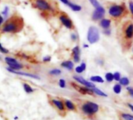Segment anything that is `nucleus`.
Returning a JSON list of instances; mask_svg holds the SVG:
<instances>
[{"label":"nucleus","instance_id":"10","mask_svg":"<svg viewBox=\"0 0 133 120\" xmlns=\"http://www.w3.org/2000/svg\"><path fill=\"white\" fill-rule=\"evenodd\" d=\"M50 102H51V106L54 108H55L60 113H63L65 115V113L67 110L65 107V104H64L63 100H61V99H56V98H52L50 99Z\"/></svg>","mask_w":133,"mask_h":120},{"label":"nucleus","instance_id":"11","mask_svg":"<svg viewBox=\"0 0 133 120\" xmlns=\"http://www.w3.org/2000/svg\"><path fill=\"white\" fill-rule=\"evenodd\" d=\"M72 78L74 79V81H75L76 83H78V84H79V85H83V86H86V87H88V88H95V87H96V85H95L94 83H93V82H91V81H90L85 79V78H84L83 77H82V76H79V75H74V76L72 77Z\"/></svg>","mask_w":133,"mask_h":120},{"label":"nucleus","instance_id":"8","mask_svg":"<svg viewBox=\"0 0 133 120\" xmlns=\"http://www.w3.org/2000/svg\"><path fill=\"white\" fill-rule=\"evenodd\" d=\"M71 85L72 86V88L77 91L79 94L83 95H90V96H96L92 90V88H88V87H86V86H83V85H81L76 82H71L70 83Z\"/></svg>","mask_w":133,"mask_h":120},{"label":"nucleus","instance_id":"24","mask_svg":"<svg viewBox=\"0 0 133 120\" xmlns=\"http://www.w3.org/2000/svg\"><path fill=\"white\" fill-rule=\"evenodd\" d=\"M118 83L124 87H127L130 85V79L128 77H122V78L120 79V81H118Z\"/></svg>","mask_w":133,"mask_h":120},{"label":"nucleus","instance_id":"2","mask_svg":"<svg viewBox=\"0 0 133 120\" xmlns=\"http://www.w3.org/2000/svg\"><path fill=\"white\" fill-rule=\"evenodd\" d=\"M23 27V19L20 16L14 14L4 22L1 28V32L2 33H17L20 32Z\"/></svg>","mask_w":133,"mask_h":120},{"label":"nucleus","instance_id":"42","mask_svg":"<svg viewBox=\"0 0 133 120\" xmlns=\"http://www.w3.org/2000/svg\"><path fill=\"white\" fill-rule=\"evenodd\" d=\"M61 2H62L64 5H68V4L69 3V2H70V0H59Z\"/></svg>","mask_w":133,"mask_h":120},{"label":"nucleus","instance_id":"26","mask_svg":"<svg viewBox=\"0 0 133 120\" xmlns=\"http://www.w3.org/2000/svg\"><path fill=\"white\" fill-rule=\"evenodd\" d=\"M122 86L118 82L114 85V86H113L114 93H115L116 95H119L122 93Z\"/></svg>","mask_w":133,"mask_h":120},{"label":"nucleus","instance_id":"23","mask_svg":"<svg viewBox=\"0 0 133 120\" xmlns=\"http://www.w3.org/2000/svg\"><path fill=\"white\" fill-rule=\"evenodd\" d=\"M62 74V71L59 68H53L48 71V74L52 77H58V76H60Z\"/></svg>","mask_w":133,"mask_h":120},{"label":"nucleus","instance_id":"15","mask_svg":"<svg viewBox=\"0 0 133 120\" xmlns=\"http://www.w3.org/2000/svg\"><path fill=\"white\" fill-rule=\"evenodd\" d=\"M111 23H112V19L111 18H103L101 20L99 21V26L102 29L111 28Z\"/></svg>","mask_w":133,"mask_h":120},{"label":"nucleus","instance_id":"31","mask_svg":"<svg viewBox=\"0 0 133 120\" xmlns=\"http://www.w3.org/2000/svg\"><path fill=\"white\" fill-rule=\"evenodd\" d=\"M113 74H114V81H115L116 82H118L120 81V79L122 78L121 73L118 71H116V72L113 73Z\"/></svg>","mask_w":133,"mask_h":120},{"label":"nucleus","instance_id":"17","mask_svg":"<svg viewBox=\"0 0 133 120\" xmlns=\"http://www.w3.org/2000/svg\"><path fill=\"white\" fill-rule=\"evenodd\" d=\"M88 1L93 5V7L94 8V9H96V10H97V11H99V12H102L104 14L106 13L105 9L101 5V3L98 2V0H88Z\"/></svg>","mask_w":133,"mask_h":120},{"label":"nucleus","instance_id":"36","mask_svg":"<svg viewBox=\"0 0 133 120\" xmlns=\"http://www.w3.org/2000/svg\"><path fill=\"white\" fill-rule=\"evenodd\" d=\"M102 33H103L104 35H105V36H110L111 35V33H112V31H111V29L109 28V29H103Z\"/></svg>","mask_w":133,"mask_h":120},{"label":"nucleus","instance_id":"41","mask_svg":"<svg viewBox=\"0 0 133 120\" xmlns=\"http://www.w3.org/2000/svg\"><path fill=\"white\" fill-rule=\"evenodd\" d=\"M126 106H128V108L132 111V112H133V105L132 104V103H129V102H127L126 103Z\"/></svg>","mask_w":133,"mask_h":120},{"label":"nucleus","instance_id":"9","mask_svg":"<svg viewBox=\"0 0 133 120\" xmlns=\"http://www.w3.org/2000/svg\"><path fill=\"white\" fill-rule=\"evenodd\" d=\"M5 61L6 64L8 65V68L13 71H19L23 69V65L20 64L16 58L12 57H5Z\"/></svg>","mask_w":133,"mask_h":120},{"label":"nucleus","instance_id":"28","mask_svg":"<svg viewBox=\"0 0 133 120\" xmlns=\"http://www.w3.org/2000/svg\"><path fill=\"white\" fill-rule=\"evenodd\" d=\"M1 14H2V16H3L4 19H6L8 17L9 14V7L5 5L4 7V9H3V10L1 12Z\"/></svg>","mask_w":133,"mask_h":120},{"label":"nucleus","instance_id":"37","mask_svg":"<svg viewBox=\"0 0 133 120\" xmlns=\"http://www.w3.org/2000/svg\"><path fill=\"white\" fill-rule=\"evenodd\" d=\"M126 88V91H127V92H128V94L132 97V98H133V87H132V86H127V87H125Z\"/></svg>","mask_w":133,"mask_h":120},{"label":"nucleus","instance_id":"1","mask_svg":"<svg viewBox=\"0 0 133 120\" xmlns=\"http://www.w3.org/2000/svg\"><path fill=\"white\" fill-rule=\"evenodd\" d=\"M118 39L124 53L132 50L133 45V22L127 20L122 23L118 30Z\"/></svg>","mask_w":133,"mask_h":120},{"label":"nucleus","instance_id":"44","mask_svg":"<svg viewBox=\"0 0 133 120\" xmlns=\"http://www.w3.org/2000/svg\"><path fill=\"white\" fill-rule=\"evenodd\" d=\"M16 119H18V117H17V116H16V117H15V120H16Z\"/></svg>","mask_w":133,"mask_h":120},{"label":"nucleus","instance_id":"39","mask_svg":"<svg viewBox=\"0 0 133 120\" xmlns=\"http://www.w3.org/2000/svg\"><path fill=\"white\" fill-rule=\"evenodd\" d=\"M4 18H3V16H2V14H1V12H0V29H1V28H2V25H3V23H4Z\"/></svg>","mask_w":133,"mask_h":120},{"label":"nucleus","instance_id":"25","mask_svg":"<svg viewBox=\"0 0 133 120\" xmlns=\"http://www.w3.org/2000/svg\"><path fill=\"white\" fill-rule=\"evenodd\" d=\"M23 88L24 92L26 94H31V93H33L34 92V89L27 83H23Z\"/></svg>","mask_w":133,"mask_h":120},{"label":"nucleus","instance_id":"29","mask_svg":"<svg viewBox=\"0 0 133 120\" xmlns=\"http://www.w3.org/2000/svg\"><path fill=\"white\" fill-rule=\"evenodd\" d=\"M95 63H96L97 65H99V66H101V67H103V66H104L105 61H104V58H102V57H97V58L95 59Z\"/></svg>","mask_w":133,"mask_h":120},{"label":"nucleus","instance_id":"7","mask_svg":"<svg viewBox=\"0 0 133 120\" xmlns=\"http://www.w3.org/2000/svg\"><path fill=\"white\" fill-rule=\"evenodd\" d=\"M58 19L60 22L62 24L63 26H65L66 29L69 30H73L75 29V25L72 20V19L64 12H61L58 14Z\"/></svg>","mask_w":133,"mask_h":120},{"label":"nucleus","instance_id":"34","mask_svg":"<svg viewBox=\"0 0 133 120\" xmlns=\"http://www.w3.org/2000/svg\"><path fill=\"white\" fill-rule=\"evenodd\" d=\"M0 52H1L2 54H7L9 53V50L7 48L4 47L2 46L1 41H0Z\"/></svg>","mask_w":133,"mask_h":120},{"label":"nucleus","instance_id":"40","mask_svg":"<svg viewBox=\"0 0 133 120\" xmlns=\"http://www.w3.org/2000/svg\"><path fill=\"white\" fill-rule=\"evenodd\" d=\"M79 65H80V66L82 67V68L83 69V71H85L87 70V64H86V63H85L84 61L81 62Z\"/></svg>","mask_w":133,"mask_h":120},{"label":"nucleus","instance_id":"3","mask_svg":"<svg viewBox=\"0 0 133 120\" xmlns=\"http://www.w3.org/2000/svg\"><path fill=\"white\" fill-rule=\"evenodd\" d=\"M108 12L110 18L115 21H121L129 14V9L125 2H111L108 5Z\"/></svg>","mask_w":133,"mask_h":120},{"label":"nucleus","instance_id":"12","mask_svg":"<svg viewBox=\"0 0 133 120\" xmlns=\"http://www.w3.org/2000/svg\"><path fill=\"white\" fill-rule=\"evenodd\" d=\"M71 56H72V61L74 63L78 64V63H79L81 61V49H80L79 45L75 46L72 49Z\"/></svg>","mask_w":133,"mask_h":120},{"label":"nucleus","instance_id":"32","mask_svg":"<svg viewBox=\"0 0 133 120\" xmlns=\"http://www.w3.org/2000/svg\"><path fill=\"white\" fill-rule=\"evenodd\" d=\"M70 39L72 42H77L79 40V36L76 33H72L70 34Z\"/></svg>","mask_w":133,"mask_h":120},{"label":"nucleus","instance_id":"22","mask_svg":"<svg viewBox=\"0 0 133 120\" xmlns=\"http://www.w3.org/2000/svg\"><path fill=\"white\" fill-rule=\"evenodd\" d=\"M92 90H93V92H94V95L96 96H100V97H102V98H107L108 96L107 93H105L104 92H103L102 90H101L100 88H98L97 87L93 88Z\"/></svg>","mask_w":133,"mask_h":120},{"label":"nucleus","instance_id":"5","mask_svg":"<svg viewBox=\"0 0 133 120\" xmlns=\"http://www.w3.org/2000/svg\"><path fill=\"white\" fill-rule=\"evenodd\" d=\"M101 35L99 29L94 26H91L89 27L87 33V39L90 44H94L97 43L100 40Z\"/></svg>","mask_w":133,"mask_h":120},{"label":"nucleus","instance_id":"35","mask_svg":"<svg viewBox=\"0 0 133 120\" xmlns=\"http://www.w3.org/2000/svg\"><path fill=\"white\" fill-rule=\"evenodd\" d=\"M74 70H75L76 73V74H83V73L84 72L83 69L82 68V67H81L80 65H78V66L75 67Z\"/></svg>","mask_w":133,"mask_h":120},{"label":"nucleus","instance_id":"13","mask_svg":"<svg viewBox=\"0 0 133 120\" xmlns=\"http://www.w3.org/2000/svg\"><path fill=\"white\" fill-rule=\"evenodd\" d=\"M6 70L12 73V74H15L17 75H21V76H24V77H27V78H34L36 80H41V77L38 76L37 74H31V73H27V72H23V71H13L12 69H10L9 68H6Z\"/></svg>","mask_w":133,"mask_h":120},{"label":"nucleus","instance_id":"14","mask_svg":"<svg viewBox=\"0 0 133 120\" xmlns=\"http://www.w3.org/2000/svg\"><path fill=\"white\" fill-rule=\"evenodd\" d=\"M63 102L65 104V107L67 111L69 112H74L77 113L78 112V107L76 103H74L72 101L68 99H63Z\"/></svg>","mask_w":133,"mask_h":120},{"label":"nucleus","instance_id":"45","mask_svg":"<svg viewBox=\"0 0 133 120\" xmlns=\"http://www.w3.org/2000/svg\"><path fill=\"white\" fill-rule=\"evenodd\" d=\"M132 54H133V45H132Z\"/></svg>","mask_w":133,"mask_h":120},{"label":"nucleus","instance_id":"20","mask_svg":"<svg viewBox=\"0 0 133 120\" xmlns=\"http://www.w3.org/2000/svg\"><path fill=\"white\" fill-rule=\"evenodd\" d=\"M89 81L93 83H98V84H103L105 81L104 79L100 75H93L90 78Z\"/></svg>","mask_w":133,"mask_h":120},{"label":"nucleus","instance_id":"16","mask_svg":"<svg viewBox=\"0 0 133 120\" xmlns=\"http://www.w3.org/2000/svg\"><path fill=\"white\" fill-rule=\"evenodd\" d=\"M61 67L69 71H73V69L75 68V65H74V62L71 60H66V61H64L61 63Z\"/></svg>","mask_w":133,"mask_h":120},{"label":"nucleus","instance_id":"4","mask_svg":"<svg viewBox=\"0 0 133 120\" xmlns=\"http://www.w3.org/2000/svg\"><path fill=\"white\" fill-rule=\"evenodd\" d=\"M79 109V112L83 116L89 119L94 120L97 114L101 110V106L97 103L92 101H80V103L77 106Z\"/></svg>","mask_w":133,"mask_h":120},{"label":"nucleus","instance_id":"33","mask_svg":"<svg viewBox=\"0 0 133 120\" xmlns=\"http://www.w3.org/2000/svg\"><path fill=\"white\" fill-rule=\"evenodd\" d=\"M128 9H129V13L133 17V1H129V2H128Z\"/></svg>","mask_w":133,"mask_h":120},{"label":"nucleus","instance_id":"19","mask_svg":"<svg viewBox=\"0 0 133 120\" xmlns=\"http://www.w3.org/2000/svg\"><path fill=\"white\" fill-rule=\"evenodd\" d=\"M117 114H118L119 120H133L132 114L125 113L122 111H118Z\"/></svg>","mask_w":133,"mask_h":120},{"label":"nucleus","instance_id":"18","mask_svg":"<svg viewBox=\"0 0 133 120\" xmlns=\"http://www.w3.org/2000/svg\"><path fill=\"white\" fill-rule=\"evenodd\" d=\"M104 16H105V14L94 9L92 12V15H91V19L94 22H97V21L101 20L103 18H104Z\"/></svg>","mask_w":133,"mask_h":120},{"label":"nucleus","instance_id":"6","mask_svg":"<svg viewBox=\"0 0 133 120\" xmlns=\"http://www.w3.org/2000/svg\"><path fill=\"white\" fill-rule=\"evenodd\" d=\"M34 7L44 12H54V8L48 0H34Z\"/></svg>","mask_w":133,"mask_h":120},{"label":"nucleus","instance_id":"38","mask_svg":"<svg viewBox=\"0 0 133 120\" xmlns=\"http://www.w3.org/2000/svg\"><path fill=\"white\" fill-rule=\"evenodd\" d=\"M42 61H43V62H44V63H49V62L51 61V56H49V55L45 56V57H43Z\"/></svg>","mask_w":133,"mask_h":120},{"label":"nucleus","instance_id":"43","mask_svg":"<svg viewBox=\"0 0 133 120\" xmlns=\"http://www.w3.org/2000/svg\"><path fill=\"white\" fill-rule=\"evenodd\" d=\"M90 45L89 44H87V43H84L83 44V48H89Z\"/></svg>","mask_w":133,"mask_h":120},{"label":"nucleus","instance_id":"27","mask_svg":"<svg viewBox=\"0 0 133 120\" xmlns=\"http://www.w3.org/2000/svg\"><path fill=\"white\" fill-rule=\"evenodd\" d=\"M104 78H105V81L108 83H111L114 81V74L111 72H107L105 74Z\"/></svg>","mask_w":133,"mask_h":120},{"label":"nucleus","instance_id":"30","mask_svg":"<svg viewBox=\"0 0 133 120\" xmlns=\"http://www.w3.org/2000/svg\"><path fill=\"white\" fill-rule=\"evenodd\" d=\"M58 86L61 88H66V81L64 78H61L58 80Z\"/></svg>","mask_w":133,"mask_h":120},{"label":"nucleus","instance_id":"21","mask_svg":"<svg viewBox=\"0 0 133 120\" xmlns=\"http://www.w3.org/2000/svg\"><path fill=\"white\" fill-rule=\"evenodd\" d=\"M69 9H71V10H72L73 12H80L82 10V6L79 4H76V3H74L72 2H69V3L67 5Z\"/></svg>","mask_w":133,"mask_h":120}]
</instances>
